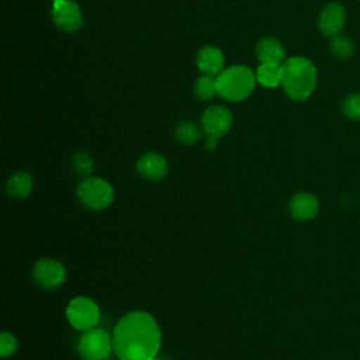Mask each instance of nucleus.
<instances>
[{
	"mask_svg": "<svg viewBox=\"0 0 360 360\" xmlns=\"http://www.w3.org/2000/svg\"><path fill=\"white\" fill-rule=\"evenodd\" d=\"M174 138L183 145H194L201 138V129L191 121H180L174 128Z\"/></svg>",
	"mask_w": 360,
	"mask_h": 360,
	"instance_id": "18",
	"label": "nucleus"
},
{
	"mask_svg": "<svg viewBox=\"0 0 360 360\" xmlns=\"http://www.w3.org/2000/svg\"><path fill=\"white\" fill-rule=\"evenodd\" d=\"M32 277L42 288L53 290L65 281L66 271L63 264L55 259H39L34 264Z\"/></svg>",
	"mask_w": 360,
	"mask_h": 360,
	"instance_id": "9",
	"label": "nucleus"
},
{
	"mask_svg": "<svg viewBox=\"0 0 360 360\" xmlns=\"http://www.w3.org/2000/svg\"><path fill=\"white\" fill-rule=\"evenodd\" d=\"M76 195L86 208L100 211L107 208L112 202L114 188L107 180L89 176L79 183L76 188Z\"/></svg>",
	"mask_w": 360,
	"mask_h": 360,
	"instance_id": "4",
	"label": "nucleus"
},
{
	"mask_svg": "<svg viewBox=\"0 0 360 360\" xmlns=\"http://www.w3.org/2000/svg\"><path fill=\"white\" fill-rule=\"evenodd\" d=\"M256 56L260 60V63L283 65V62L287 59L284 46L274 37H263L257 41Z\"/></svg>",
	"mask_w": 360,
	"mask_h": 360,
	"instance_id": "14",
	"label": "nucleus"
},
{
	"mask_svg": "<svg viewBox=\"0 0 360 360\" xmlns=\"http://www.w3.org/2000/svg\"><path fill=\"white\" fill-rule=\"evenodd\" d=\"M256 80L263 87H277L281 84V65L260 63L256 69Z\"/></svg>",
	"mask_w": 360,
	"mask_h": 360,
	"instance_id": "16",
	"label": "nucleus"
},
{
	"mask_svg": "<svg viewBox=\"0 0 360 360\" xmlns=\"http://www.w3.org/2000/svg\"><path fill=\"white\" fill-rule=\"evenodd\" d=\"M195 65L202 75L217 76L224 70L225 56L222 51L214 45H205L195 55Z\"/></svg>",
	"mask_w": 360,
	"mask_h": 360,
	"instance_id": "11",
	"label": "nucleus"
},
{
	"mask_svg": "<svg viewBox=\"0 0 360 360\" xmlns=\"http://www.w3.org/2000/svg\"><path fill=\"white\" fill-rule=\"evenodd\" d=\"M329 52L335 59L346 60L349 59L354 52V45L350 38L345 37L343 34H338L330 38L329 42Z\"/></svg>",
	"mask_w": 360,
	"mask_h": 360,
	"instance_id": "17",
	"label": "nucleus"
},
{
	"mask_svg": "<svg viewBox=\"0 0 360 360\" xmlns=\"http://www.w3.org/2000/svg\"><path fill=\"white\" fill-rule=\"evenodd\" d=\"M233 122V115L231 110L225 105H210L204 110L201 115V127L205 138L219 139L226 135Z\"/></svg>",
	"mask_w": 360,
	"mask_h": 360,
	"instance_id": "8",
	"label": "nucleus"
},
{
	"mask_svg": "<svg viewBox=\"0 0 360 360\" xmlns=\"http://www.w3.org/2000/svg\"><path fill=\"white\" fill-rule=\"evenodd\" d=\"M342 112L353 121H360V93H352L342 101Z\"/></svg>",
	"mask_w": 360,
	"mask_h": 360,
	"instance_id": "21",
	"label": "nucleus"
},
{
	"mask_svg": "<svg viewBox=\"0 0 360 360\" xmlns=\"http://www.w3.org/2000/svg\"><path fill=\"white\" fill-rule=\"evenodd\" d=\"M167 160L156 152L143 153L136 162L138 173L148 180L158 181L162 180L167 174Z\"/></svg>",
	"mask_w": 360,
	"mask_h": 360,
	"instance_id": "12",
	"label": "nucleus"
},
{
	"mask_svg": "<svg viewBox=\"0 0 360 360\" xmlns=\"http://www.w3.org/2000/svg\"><path fill=\"white\" fill-rule=\"evenodd\" d=\"M17 349V339L10 332H1L0 335V356L10 357Z\"/></svg>",
	"mask_w": 360,
	"mask_h": 360,
	"instance_id": "22",
	"label": "nucleus"
},
{
	"mask_svg": "<svg viewBox=\"0 0 360 360\" xmlns=\"http://www.w3.org/2000/svg\"><path fill=\"white\" fill-rule=\"evenodd\" d=\"M319 210L318 198L311 193H297L291 197L288 202V211L291 217L297 221H309L312 219Z\"/></svg>",
	"mask_w": 360,
	"mask_h": 360,
	"instance_id": "13",
	"label": "nucleus"
},
{
	"mask_svg": "<svg viewBox=\"0 0 360 360\" xmlns=\"http://www.w3.org/2000/svg\"><path fill=\"white\" fill-rule=\"evenodd\" d=\"M256 73L245 65H232L215 76L217 94L226 101L238 103L248 98L256 86Z\"/></svg>",
	"mask_w": 360,
	"mask_h": 360,
	"instance_id": "3",
	"label": "nucleus"
},
{
	"mask_svg": "<svg viewBox=\"0 0 360 360\" xmlns=\"http://www.w3.org/2000/svg\"><path fill=\"white\" fill-rule=\"evenodd\" d=\"M32 190V177L27 172H15L6 183V191L13 198H25Z\"/></svg>",
	"mask_w": 360,
	"mask_h": 360,
	"instance_id": "15",
	"label": "nucleus"
},
{
	"mask_svg": "<svg viewBox=\"0 0 360 360\" xmlns=\"http://www.w3.org/2000/svg\"><path fill=\"white\" fill-rule=\"evenodd\" d=\"M345 21H346V10L343 4L339 1H332L319 11L316 25L322 35L332 38L338 34H342Z\"/></svg>",
	"mask_w": 360,
	"mask_h": 360,
	"instance_id": "10",
	"label": "nucleus"
},
{
	"mask_svg": "<svg viewBox=\"0 0 360 360\" xmlns=\"http://www.w3.org/2000/svg\"><path fill=\"white\" fill-rule=\"evenodd\" d=\"M194 94L198 100L207 101L211 100L217 94V83L215 76L201 75L194 83Z\"/></svg>",
	"mask_w": 360,
	"mask_h": 360,
	"instance_id": "19",
	"label": "nucleus"
},
{
	"mask_svg": "<svg viewBox=\"0 0 360 360\" xmlns=\"http://www.w3.org/2000/svg\"><path fill=\"white\" fill-rule=\"evenodd\" d=\"M79 354L84 360H105L110 354L112 347V338L100 328H93L82 333L77 342Z\"/></svg>",
	"mask_w": 360,
	"mask_h": 360,
	"instance_id": "6",
	"label": "nucleus"
},
{
	"mask_svg": "<svg viewBox=\"0 0 360 360\" xmlns=\"http://www.w3.org/2000/svg\"><path fill=\"white\" fill-rule=\"evenodd\" d=\"M72 167L79 176L89 177L93 172V159L87 152H76L72 156Z\"/></svg>",
	"mask_w": 360,
	"mask_h": 360,
	"instance_id": "20",
	"label": "nucleus"
},
{
	"mask_svg": "<svg viewBox=\"0 0 360 360\" xmlns=\"http://www.w3.org/2000/svg\"><path fill=\"white\" fill-rule=\"evenodd\" d=\"M66 318L72 328L80 332L96 328L100 321V308L89 297H75L66 307Z\"/></svg>",
	"mask_w": 360,
	"mask_h": 360,
	"instance_id": "5",
	"label": "nucleus"
},
{
	"mask_svg": "<svg viewBox=\"0 0 360 360\" xmlns=\"http://www.w3.org/2000/svg\"><path fill=\"white\" fill-rule=\"evenodd\" d=\"M359 1H360V0H359Z\"/></svg>",
	"mask_w": 360,
	"mask_h": 360,
	"instance_id": "24",
	"label": "nucleus"
},
{
	"mask_svg": "<svg viewBox=\"0 0 360 360\" xmlns=\"http://www.w3.org/2000/svg\"><path fill=\"white\" fill-rule=\"evenodd\" d=\"M160 343V328L145 311L128 312L112 332V347L120 360H150L158 354Z\"/></svg>",
	"mask_w": 360,
	"mask_h": 360,
	"instance_id": "1",
	"label": "nucleus"
},
{
	"mask_svg": "<svg viewBox=\"0 0 360 360\" xmlns=\"http://www.w3.org/2000/svg\"><path fill=\"white\" fill-rule=\"evenodd\" d=\"M318 70L311 59L295 55L281 65V87L292 101H305L316 87Z\"/></svg>",
	"mask_w": 360,
	"mask_h": 360,
	"instance_id": "2",
	"label": "nucleus"
},
{
	"mask_svg": "<svg viewBox=\"0 0 360 360\" xmlns=\"http://www.w3.org/2000/svg\"><path fill=\"white\" fill-rule=\"evenodd\" d=\"M51 18L53 24L66 34L76 32L83 25V14L75 0H53Z\"/></svg>",
	"mask_w": 360,
	"mask_h": 360,
	"instance_id": "7",
	"label": "nucleus"
},
{
	"mask_svg": "<svg viewBox=\"0 0 360 360\" xmlns=\"http://www.w3.org/2000/svg\"><path fill=\"white\" fill-rule=\"evenodd\" d=\"M150 360H158V359H156V357H153V359H150Z\"/></svg>",
	"mask_w": 360,
	"mask_h": 360,
	"instance_id": "23",
	"label": "nucleus"
}]
</instances>
